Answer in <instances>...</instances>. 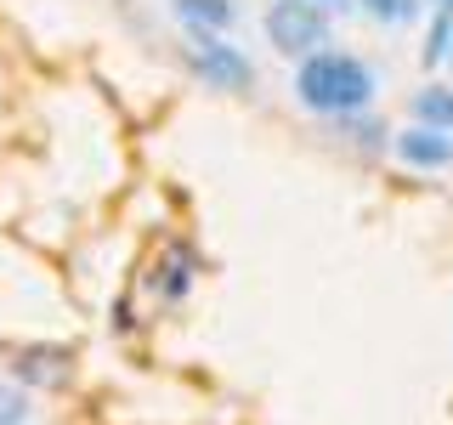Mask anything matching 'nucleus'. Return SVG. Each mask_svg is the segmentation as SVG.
<instances>
[{"mask_svg": "<svg viewBox=\"0 0 453 425\" xmlns=\"http://www.w3.org/2000/svg\"><path fill=\"white\" fill-rule=\"evenodd\" d=\"M374 91H380L374 68L351 51L323 46V51H311V57L295 63V97H301L306 113H323V120H351V113H363L374 103Z\"/></svg>", "mask_w": 453, "mask_h": 425, "instance_id": "nucleus-1", "label": "nucleus"}, {"mask_svg": "<svg viewBox=\"0 0 453 425\" xmlns=\"http://www.w3.org/2000/svg\"><path fill=\"white\" fill-rule=\"evenodd\" d=\"M266 40H273V51L283 57H311L329 46V6H318V0H273L266 6Z\"/></svg>", "mask_w": 453, "mask_h": 425, "instance_id": "nucleus-2", "label": "nucleus"}, {"mask_svg": "<svg viewBox=\"0 0 453 425\" xmlns=\"http://www.w3.org/2000/svg\"><path fill=\"white\" fill-rule=\"evenodd\" d=\"M188 63H193V74L210 80L216 91H250L255 85V63L226 35H188Z\"/></svg>", "mask_w": 453, "mask_h": 425, "instance_id": "nucleus-3", "label": "nucleus"}, {"mask_svg": "<svg viewBox=\"0 0 453 425\" xmlns=\"http://www.w3.org/2000/svg\"><path fill=\"white\" fill-rule=\"evenodd\" d=\"M391 153L408 170H448L453 165V131H431V125H408L391 136Z\"/></svg>", "mask_w": 453, "mask_h": 425, "instance_id": "nucleus-4", "label": "nucleus"}, {"mask_svg": "<svg viewBox=\"0 0 453 425\" xmlns=\"http://www.w3.org/2000/svg\"><path fill=\"white\" fill-rule=\"evenodd\" d=\"M170 12L188 35H233L238 23V0H170Z\"/></svg>", "mask_w": 453, "mask_h": 425, "instance_id": "nucleus-5", "label": "nucleus"}, {"mask_svg": "<svg viewBox=\"0 0 453 425\" xmlns=\"http://www.w3.org/2000/svg\"><path fill=\"white\" fill-rule=\"evenodd\" d=\"M408 120L431 125V131H453V85H419L408 97Z\"/></svg>", "mask_w": 453, "mask_h": 425, "instance_id": "nucleus-6", "label": "nucleus"}, {"mask_svg": "<svg viewBox=\"0 0 453 425\" xmlns=\"http://www.w3.org/2000/svg\"><path fill=\"white\" fill-rule=\"evenodd\" d=\"M453 57V6H442L436 12V23H431V40H425V63H448Z\"/></svg>", "mask_w": 453, "mask_h": 425, "instance_id": "nucleus-7", "label": "nucleus"}, {"mask_svg": "<svg viewBox=\"0 0 453 425\" xmlns=\"http://www.w3.org/2000/svg\"><path fill=\"white\" fill-rule=\"evenodd\" d=\"M363 6V18H374V23H408L419 12V0H357Z\"/></svg>", "mask_w": 453, "mask_h": 425, "instance_id": "nucleus-8", "label": "nucleus"}, {"mask_svg": "<svg viewBox=\"0 0 453 425\" xmlns=\"http://www.w3.org/2000/svg\"><path fill=\"white\" fill-rule=\"evenodd\" d=\"M0 425H28V397L18 386H0Z\"/></svg>", "mask_w": 453, "mask_h": 425, "instance_id": "nucleus-9", "label": "nucleus"}, {"mask_svg": "<svg viewBox=\"0 0 453 425\" xmlns=\"http://www.w3.org/2000/svg\"><path fill=\"white\" fill-rule=\"evenodd\" d=\"M318 6H329V12H334V6H346V0H318Z\"/></svg>", "mask_w": 453, "mask_h": 425, "instance_id": "nucleus-10", "label": "nucleus"}, {"mask_svg": "<svg viewBox=\"0 0 453 425\" xmlns=\"http://www.w3.org/2000/svg\"><path fill=\"white\" fill-rule=\"evenodd\" d=\"M442 6H453V0H442Z\"/></svg>", "mask_w": 453, "mask_h": 425, "instance_id": "nucleus-11", "label": "nucleus"}, {"mask_svg": "<svg viewBox=\"0 0 453 425\" xmlns=\"http://www.w3.org/2000/svg\"><path fill=\"white\" fill-rule=\"evenodd\" d=\"M436 6H442V0H436Z\"/></svg>", "mask_w": 453, "mask_h": 425, "instance_id": "nucleus-12", "label": "nucleus"}, {"mask_svg": "<svg viewBox=\"0 0 453 425\" xmlns=\"http://www.w3.org/2000/svg\"><path fill=\"white\" fill-rule=\"evenodd\" d=\"M448 63H453V57H448Z\"/></svg>", "mask_w": 453, "mask_h": 425, "instance_id": "nucleus-13", "label": "nucleus"}]
</instances>
